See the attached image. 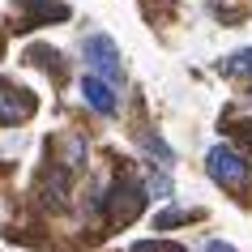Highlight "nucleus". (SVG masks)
Instances as JSON below:
<instances>
[{
  "label": "nucleus",
  "instance_id": "f257e3e1",
  "mask_svg": "<svg viewBox=\"0 0 252 252\" xmlns=\"http://www.w3.org/2000/svg\"><path fill=\"white\" fill-rule=\"evenodd\" d=\"M81 56H86V64H90L94 77L111 81V86H120V81H124V68H120L116 43L107 39V34H90V39L81 43Z\"/></svg>",
  "mask_w": 252,
  "mask_h": 252
},
{
  "label": "nucleus",
  "instance_id": "f03ea898",
  "mask_svg": "<svg viewBox=\"0 0 252 252\" xmlns=\"http://www.w3.org/2000/svg\"><path fill=\"white\" fill-rule=\"evenodd\" d=\"M205 171H210V180H218L222 188H244L248 184V162H244V154L231 146H214L210 154H205Z\"/></svg>",
  "mask_w": 252,
  "mask_h": 252
},
{
  "label": "nucleus",
  "instance_id": "7ed1b4c3",
  "mask_svg": "<svg viewBox=\"0 0 252 252\" xmlns=\"http://www.w3.org/2000/svg\"><path fill=\"white\" fill-rule=\"evenodd\" d=\"M141 205H146V192H141V184H133V180H120L111 192H103V210L111 214V222H128V218H137Z\"/></svg>",
  "mask_w": 252,
  "mask_h": 252
},
{
  "label": "nucleus",
  "instance_id": "20e7f679",
  "mask_svg": "<svg viewBox=\"0 0 252 252\" xmlns=\"http://www.w3.org/2000/svg\"><path fill=\"white\" fill-rule=\"evenodd\" d=\"M30 111H34V98L13 81H0V124H22Z\"/></svg>",
  "mask_w": 252,
  "mask_h": 252
},
{
  "label": "nucleus",
  "instance_id": "39448f33",
  "mask_svg": "<svg viewBox=\"0 0 252 252\" xmlns=\"http://www.w3.org/2000/svg\"><path fill=\"white\" fill-rule=\"evenodd\" d=\"M81 94H86V103H90L94 111L116 116L120 98H116V86H111V81H103V77H94V73H86V77H81Z\"/></svg>",
  "mask_w": 252,
  "mask_h": 252
},
{
  "label": "nucleus",
  "instance_id": "423d86ee",
  "mask_svg": "<svg viewBox=\"0 0 252 252\" xmlns=\"http://www.w3.org/2000/svg\"><path fill=\"white\" fill-rule=\"evenodd\" d=\"M222 73L226 77H248L252 81V47L248 52H235L231 60H222Z\"/></svg>",
  "mask_w": 252,
  "mask_h": 252
},
{
  "label": "nucleus",
  "instance_id": "0eeeda50",
  "mask_svg": "<svg viewBox=\"0 0 252 252\" xmlns=\"http://www.w3.org/2000/svg\"><path fill=\"white\" fill-rule=\"evenodd\" d=\"M141 146H146L150 150V158H154V162H158V167H171V150H167V146H162V141H158V137H146V141H141Z\"/></svg>",
  "mask_w": 252,
  "mask_h": 252
},
{
  "label": "nucleus",
  "instance_id": "6e6552de",
  "mask_svg": "<svg viewBox=\"0 0 252 252\" xmlns=\"http://www.w3.org/2000/svg\"><path fill=\"white\" fill-rule=\"evenodd\" d=\"M137 252H180V248H167V244H137Z\"/></svg>",
  "mask_w": 252,
  "mask_h": 252
},
{
  "label": "nucleus",
  "instance_id": "1a4fd4ad",
  "mask_svg": "<svg viewBox=\"0 0 252 252\" xmlns=\"http://www.w3.org/2000/svg\"><path fill=\"white\" fill-rule=\"evenodd\" d=\"M205 252H235L231 244H222V239H214V244H205Z\"/></svg>",
  "mask_w": 252,
  "mask_h": 252
}]
</instances>
